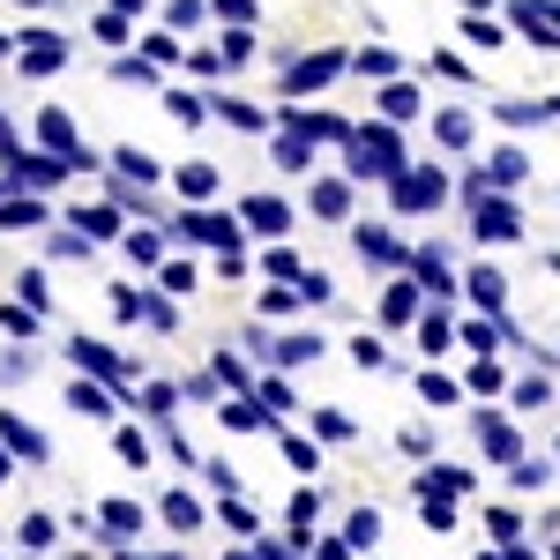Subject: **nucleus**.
<instances>
[{
    "mask_svg": "<svg viewBox=\"0 0 560 560\" xmlns=\"http://www.w3.org/2000/svg\"><path fill=\"white\" fill-rule=\"evenodd\" d=\"M396 165H404V150H396V135H388V128L351 135V173H396Z\"/></svg>",
    "mask_w": 560,
    "mask_h": 560,
    "instance_id": "1",
    "label": "nucleus"
},
{
    "mask_svg": "<svg viewBox=\"0 0 560 560\" xmlns=\"http://www.w3.org/2000/svg\"><path fill=\"white\" fill-rule=\"evenodd\" d=\"M441 202H448V179L433 173H396V210H441Z\"/></svg>",
    "mask_w": 560,
    "mask_h": 560,
    "instance_id": "2",
    "label": "nucleus"
},
{
    "mask_svg": "<svg viewBox=\"0 0 560 560\" xmlns=\"http://www.w3.org/2000/svg\"><path fill=\"white\" fill-rule=\"evenodd\" d=\"M337 68H345V52H306V60H292L284 90H292V97H300V90H322V83H337Z\"/></svg>",
    "mask_w": 560,
    "mask_h": 560,
    "instance_id": "3",
    "label": "nucleus"
},
{
    "mask_svg": "<svg viewBox=\"0 0 560 560\" xmlns=\"http://www.w3.org/2000/svg\"><path fill=\"white\" fill-rule=\"evenodd\" d=\"M38 135H45V150H60L68 165H90V158H83V142H75V120H68L60 105H45V113H38Z\"/></svg>",
    "mask_w": 560,
    "mask_h": 560,
    "instance_id": "4",
    "label": "nucleus"
},
{
    "mask_svg": "<svg viewBox=\"0 0 560 560\" xmlns=\"http://www.w3.org/2000/svg\"><path fill=\"white\" fill-rule=\"evenodd\" d=\"M0 441H8L15 456H31V464H45V433H38V427H23L15 411H0Z\"/></svg>",
    "mask_w": 560,
    "mask_h": 560,
    "instance_id": "5",
    "label": "nucleus"
},
{
    "mask_svg": "<svg viewBox=\"0 0 560 560\" xmlns=\"http://www.w3.org/2000/svg\"><path fill=\"white\" fill-rule=\"evenodd\" d=\"M478 448H486V456H501V464H509V456H516L523 441H516V427H509V419H478Z\"/></svg>",
    "mask_w": 560,
    "mask_h": 560,
    "instance_id": "6",
    "label": "nucleus"
},
{
    "mask_svg": "<svg viewBox=\"0 0 560 560\" xmlns=\"http://www.w3.org/2000/svg\"><path fill=\"white\" fill-rule=\"evenodd\" d=\"M359 255H366V261H396V232H382V224H359Z\"/></svg>",
    "mask_w": 560,
    "mask_h": 560,
    "instance_id": "7",
    "label": "nucleus"
},
{
    "mask_svg": "<svg viewBox=\"0 0 560 560\" xmlns=\"http://www.w3.org/2000/svg\"><path fill=\"white\" fill-rule=\"evenodd\" d=\"M411 306H419V292H411V284H388L382 322H388V329H404V322H411Z\"/></svg>",
    "mask_w": 560,
    "mask_h": 560,
    "instance_id": "8",
    "label": "nucleus"
},
{
    "mask_svg": "<svg viewBox=\"0 0 560 560\" xmlns=\"http://www.w3.org/2000/svg\"><path fill=\"white\" fill-rule=\"evenodd\" d=\"M179 195H195V202H202V195H217V165H179Z\"/></svg>",
    "mask_w": 560,
    "mask_h": 560,
    "instance_id": "9",
    "label": "nucleus"
},
{
    "mask_svg": "<svg viewBox=\"0 0 560 560\" xmlns=\"http://www.w3.org/2000/svg\"><path fill=\"white\" fill-rule=\"evenodd\" d=\"M217 113H224L232 128H247V135H261V128H269V120H261V113L247 105V97H217Z\"/></svg>",
    "mask_w": 560,
    "mask_h": 560,
    "instance_id": "10",
    "label": "nucleus"
},
{
    "mask_svg": "<svg viewBox=\"0 0 560 560\" xmlns=\"http://www.w3.org/2000/svg\"><path fill=\"white\" fill-rule=\"evenodd\" d=\"M433 135H441L448 150H471V113H441V120H433Z\"/></svg>",
    "mask_w": 560,
    "mask_h": 560,
    "instance_id": "11",
    "label": "nucleus"
},
{
    "mask_svg": "<svg viewBox=\"0 0 560 560\" xmlns=\"http://www.w3.org/2000/svg\"><path fill=\"white\" fill-rule=\"evenodd\" d=\"M314 210H322V217H345L351 210V187H345V179H322V187H314Z\"/></svg>",
    "mask_w": 560,
    "mask_h": 560,
    "instance_id": "12",
    "label": "nucleus"
},
{
    "mask_svg": "<svg viewBox=\"0 0 560 560\" xmlns=\"http://www.w3.org/2000/svg\"><path fill=\"white\" fill-rule=\"evenodd\" d=\"M284 202H269V195H255V202H247V224H261V232H284Z\"/></svg>",
    "mask_w": 560,
    "mask_h": 560,
    "instance_id": "13",
    "label": "nucleus"
},
{
    "mask_svg": "<svg viewBox=\"0 0 560 560\" xmlns=\"http://www.w3.org/2000/svg\"><path fill=\"white\" fill-rule=\"evenodd\" d=\"M345 538H351V546H359V553H366V546L382 538V516H374V509H359V516L345 523Z\"/></svg>",
    "mask_w": 560,
    "mask_h": 560,
    "instance_id": "14",
    "label": "nucleus"
},
{
    "mask_svg": "<svg viewBox=\"0 0 560 560\" xmlns=\"http://www.w3.org/2000/svg\"><path fill=\"white\" fill-rule=\"evenodd\" d=\"M224 427L232 433H261L269 419H261V404H224Z\"/></svg>",
    "mask_w": 560,
    "mask_h": 560,
    "instance_id": "15",
    "label": "nucleus"
},
{
    "mask_svg": "<svg viewBox=\"0 0 560 560\" xmlns=\"http://www.w3.org/2000/svg\"><path fill=\"white\" fill-rule=\"evenodd\" d=\"M277 359H284V366H306V359H322V337H284Z\"/></svg>",
    "mask_w": 560,
    "mask_h": 560,
    "instance_id": "16",
    "label": "nucleus"
},
{
    "mask_svg": "<svg viewBox=\"0 0 560 560\" xmlns=\"http://www.w3.org/2000/svg\"><path fill=\"white\" fill-rule=\"evenodd\" d=\"M165 523H173V530H195V523H202V509H195L187 493H165Z\"/></svg>",
    "mask_w": 560,
    "mask_h": 560,
    "instance_id": "17",
    "label": "nucleus"
},
{
    "mask_svg": "<svg viewBox=\"0 0 560 560\" xmlns=\"http://www.w3.org/2000/svg\"><path fill=\"white\" fill-rule=\"evenodd\" d=\"M501 292H509V284H501V269H471V300L501 306Z\"/></svg>",
    "mask_w": 560,
    "mask_h": 560,
    "instance_id": "18",
    "label": "nucleus"
},
{
    "mask_svg": "<svg viewBox=\"0 0 560 560\" xmlns=\"http://www.w3.org/2000/svg\"><path fill=\"white\" fill-rule=\"evenodd\" d=\"M105 530H142V509H128V501H105Z\"/></svg>",
    "mask_w": 560,
    "mask_h": 560,
    "instance_id": "19",
    "label": "nucleus"
},
{
    "mask_svg": "<svg viewBox=\"0 0 560 560\" xmlns=\"http://www.w3.org/2000/svg\"><path fill=\"white\" fill-rule=\"evenodd\" d=\"M165 113H173V120H187V128H202V97H187V90H173V97H165Z\"/></svg>",
    "mask_w": 560,
    "mask_h": 560,
    "instance_id": "20",
    "label": "nucleus"
},
{
    "mask_svg": "<svg viewBox=\"0 0 560 560\" xmlns=\"http://www.w3.org/2000/svg\"><path fill=\"white\" fill-rule=\"evenodd\" d=\"M284 464H300V471H314V464H322V448H314V441H300V433H284Z\"/></svg>",
    "mask_w": 560,
    "mask_h": 560,
    "instance_id": "21",
    "label": "nucleus"
},
{
    "mask_svg": "<svg viewBox=\"0 0 560 560\" xmlns=\"http://www.w3.org/2000/svg\"><path fill=\"white\" fill-rule=\"evenodd\" d=\"M0 329H8V337H31L38 314H31V306H0Z\"/></svg>",
    "mask_w": 560,
    "mask_h": 560,
    "instance_id": "22",
    "label": "nucleus"
},
{
    "mask_svg": "<svg viewBox=\"0 0 560 560\" xmlns=\"http://www.w3.org/2000/svg\"><path fill=\"white\" fill-rule=\"evenodd\" d=\"M314 427H322V441H351V433H359L345 411H314Z\"/></svg>",
    "mask_w": 560,
    "mask_h": 560,
    "instance_id": "23",
    "label": "nucleus"
},
{
    "mask_svg": "<svg viewBox=\"0 0 560 560\" xmlns=\"http://www.w3.org/2000/svg\"><path fill=\"white\" fill-rule=\"evenodd\" d=\"M23 546L45 553V546H52V516H23Z\"/></svg>",
    "mask_w": 560,
    "mask_h": 560,
    "instance_id": "24",
    "label": "nucleus"
},
{
    "mask_svg": "<svg viewBox=\"0 0 560 560\" xmlns=\"http://www.w3.org/2000/svg\"><path fill=\"white\" fill-rule=\"evenodd\" d=\"M351 68H359V75H396V52H382V45H374V52H359Z\"/></svg>",
    "mask_w": 560,
    "mask_h": 560,
    "instance_id": "25",
    "label": "nucleus"
},
{
    "mask_svg": "<svg viewBox=\"0 0 560 560\" xmlns=\"http://www.w3.org/2000/svg\"><path fill=\"white\" fill-rule=\"evenodd\" d=\"M113 83H158V68L150 60H113Z\"/></svg>",
    "mask_w": 560,
    "mask_h": 560,
    "instance_id": "26",
    "label": "nucleus"
},
{
    "mask_svg": "<svg viewBox=\"0 0 560 560\" xmlns=\"http://www.w3.org/2000/svg\"><path fill=\"white\" fill-rule=\"evenodd\" d=\"M113 165H120V173H128V179H158V165H150V158H142V150H120V158H113Z\"/></svg>",
    "mask_w": 560,
    "mask_h": 560,
    "instance_id": "27",
    "label": "nucleus"
},
{
    "mask_svg": "<svg viewBox=\"0 0 560 560\" xmlns=\"http://www.w3.org/2000/svg\"><path fill=\"white\" fill-rule=\"evenodd\" d=\"M382 113H388V120H404V113H419V90H388V97H382Z\"/></svg>",
    "mask_w": 560,
    "mask_h": 560,
    "instance_id": "28",
    "label": "nucleus"
},
{
    "mask_svg": "<svg viewBox=\"0 0 560 560\" xmlns=\"http://www.w3.org/2000/svg\"><path fill=\"white\" fill-rule=\"evenodd\" d=\"M165 15H173V31H195V23H202V0H173Z\"/></svg>",
    "mask_w": 560,
    "mask_h": 560,
    "instance_id": "29",
    "label": "nucleus"
},
{
    "mask_svg": "<svg viewBox=\"0 0 560 560\" xmlns=\"http://www.w3.org/2000/svg\"><path fill=\"white\" fill-rule=\"evenodd\" d=\"M38 202H0V224H38Z\"/></svg>",
    "mask_w": 560,
    "mask_h": 560,
    "instance_id": "30",
    "label": "nucleus"
},
{
    "mask_svg": "<svg viewBox=\"0 0 560 560\" xmlns=\"http://www.w3.org/2000/svg\"><path fill=\"white\" fill-rule=\"evenodd\" d=\"M419 396H433V404H456V382H441V374H419Z\"/></svg>",
    "mask_w": 560,
    "mask_h": 560,
    "instance_id": "31",
    "label": "nucleus"
},
{
    "mask_svg": "<svg viewBox=\"0 0 560 560\" xmlns=\"http://www.w3.org/2000/svg\"><path fill=\"white\" fill-rule=\"evenodd\" d=\"M314 516H322V501H314V493H292V530H306Z\"/></svg>",
    "mask_w": 560,
    "mask_h": 560,
    "instance_id": "32",
    "label": "nucleus"
},
{
    "mask_svg": "<svg viewBox=\"0 0 560 560\" xmlns=\"http://www.w3.org/2000/svg\"><path fill=\"white\" fill-rule=\"evenodd\" d=\"M165 292H195V269L187 261H165Z\"/></svg>",
    "mask_w": 560,
    "mask_h": 560,
    "instance_id": "33",
    "label": "nucleus"
},
{
    "mask_svg": "<svg viewBox=\"0 0 560 560\" xmlns=\"http://www.w3.org/2000/svg\"><path fill=\"white\" fill-rule=\"evenodd\" d=\"M68 404H75V411H105V396H97L90 382H75V388H68Z\"/></svg>",
    "mask_w": 560,
    "mask_h": 560,
    "instance_id": "34",
    "label": "nucleus"
},
{
    "mask_svg": "<svg viewBox=\"0 0 560 560\" xmlns=\"http://www.w3.org/2000/svg\"><path fill=\"white\" fill-rule=\"evenodd\" d=\"M464 38H471V45H501V31H493L486 15H471V23H464Z\"/></svg>",
    "mask_w": 560,
    "mask_h": 560,
    "instance_id": "35",
    "label": "nucleus"
},
{
    "mask_svg": "<svg viewBox=\"0 0 560 560\" xmlns=\"http://www.w3.org/2000/svg\"><path fill=\"white\" fill-rule=\"evenodd\" d=\"M23 374H31V359H23V351H8V359H0V382H23Z\"/></svg>",
    "mask_w": 560,
    "mask_h": 560,
    "instance_id": "36",
    "label": "nucleus"
},
{
    "mask_svg": "<svg viewBox=\"0 0 560 560\" xmlns=\"http://www.w3.org/2000/svg\"><path fill=\"white\" fill-rule=\"evenodd\" d=\"M217 15H232V23H247V15H255V0H217Z\"/></svg>",
    "mask_w": 560,
    "mask_h": 560,
    "instance_id": "37",
    "label": "nucleus"
},
{
    "mask_svg": "<svg viewBox=\"0 0 560 560\" xmlns=\"http://www.w3.org/2000/svg\"><path fill=\"white\" fill-rule=\"evenodd\" d=\"M8 478H15V456H8V441H0V486H8Z\"/></svg>",
    "mask_w": 560,
    "mask_h": 560,
    "instance_id": "38",
    "label": "nucleus"
},
{
    "mask_svg": "<svg viewBox=\"0 0 560 560\" xmlns=\"http://www.w3.org/2000/svg\"><path fill=\"white\" fill-rule=\"evenodd\" d=\"M113 8H120V15H142V0H113Z\"/></svg>",
    "mask_w": 560,
    "mask_h": 560,
    "instance_id": "39",
    "label": "nucleus"
},
{
    "mask_svg": "<svg viewBox=\"0 0 560 560\" xmlns=\"http://www.w3.org/2000/svg\"><path fill=\"white\" fill-rule=\"evenodd\" d=\"M471 8H486V0H471Z\"/></svg>",
    "mask_w": 560,
    "mask_h": 560,
    "instance_id": "40",
    "label": "nucleus"
},
{
    "mask_svg": "<svg viewBox=\"0 0 560 560\" xmlns=\"http://www.w3.org/2000/svg\"><path fill=\"white\" fill-rule=\"evenodd\" d=\"M553 560H560V553H553Z\"/></svg>",
    "mask_w": 560,
    "mask_h": 560,
    "instance_id": "41",
    "label": "nucleus"
}]
</instances>
